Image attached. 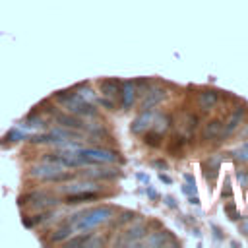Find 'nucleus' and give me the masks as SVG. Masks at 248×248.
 Here are the masks:
<instances>
[{"mask_svg":"<svg viewBox=\"0 0 248 248\" xmlns=\"http://www.w3.org/2000/svg\"><path fill=\"white\" fill-rule=\"evenodd\" d=\"M110 217H112V207L99 205V207H91V209H85V211H81V213L72 215V219H70L68 223L72 225V229H74L76 232H87V231H91V229L101 227V225L107 223Z\"/></svg>","mask_w":248,"mask_h":248,"instance_id":"obj_1","label":"nucleus"},{"mask_svg":"<svg viewBox=\"0 0 248 248\" xmlns=\"http://www.w3.org/2000/svg\"><path fill=\"white\" fill-rule=\"evenodd\" d=\"M54 99L60 103V105H64L72 114H78V116H93L97 110H95V107H93V103H89L83 95H79V91H58L56 95H54Z\"/></svg>","mask_w":248,"mask_h":248,"instance_id":"obj_2","label":"nucleus"},{"mask_svg":"<svg viewBox=\"0 0 248 248\" xmlns=\"http://www.w3.org/2000/svg\"><path fill=\"white\" fill-rule=\"evenodd\" d=\"M79 161L83 165H107V163H116L118 161V153L110 151V149H103V147H81L76 145L72 147Z\"/></svg>","mask_w":248,"mask_h":248,"instance_id":"obj_3","label":"nucleus"},{"mask_svg":"<svg viewBox=\"0 0 248 248\" xmlns=\"http://www.w3.org/2000/svg\"><path fill=\"white\" fill-rule=\"evenodd\" d=\"M31 176L41 178L45 182H70L78 174L64 170V167H60V165H52V163H45L43 161V165H37V167L31 169Z\"/></svg>","mask_w":248,"mask_h":248,"instance_id":"obj_4","label":"nucleus"},{"mask_svg":"<svg viewBox=\"0 0 248 248\" xmlns=\"http://www.w3.org/2000/svg\"><path fill=\"white\" fill-rule=\"evenodd\" d=\"M145 234H147V225L141 221V223H136L134 227H130L116 244H140Z\"/></svg>","mask_w":248,"mask_h":248,"instance_id":"obj_5","label":"nucleus"},{"mask_svg":"<svg viewBox=\"0 0 248 248\" xmlns=\"http://www.w3.org/2000/svg\"><path fill=\"white\" fill-rule=\"evenodd\" d=\"M155 108H147V110H141V114L140 116H136L134 118V122H132V132L134 134H143V132H147L151 126H153V120H155Z\"/></svg>","mask_w":248,"mask_h":248,"instance_id":"obj_6","label":"nucleus"},{"mask_svg":"<svg viewBox=\"0 0 248 248\" xmlns=\"http://www.w3.org/2000/svg\"><path fill=\"white\" fill-rule=\"evenodd\" d=\"M120 107L122 108H130L136 103L138 97V89L134 85V81H122V89H120Z\"/></svg>","mask_w":248,"mask_h":248,"instance_id":"obj_7","label":"nucleus"},{"mask_svg":"<svg viewBox=\"0 0 248 248\" xmlns=\"http://www.w3.org/2000/svg\"><path fill=\"white\" fill-rule=\"evenodd\" d=\"M21 200H29L33 205H41V207H46V205H54V203H58V200L50 194V192H29L27 196H21L19 198V202Z\"/></svg>","mask_w":248,"mask_h":248,"instance_id":"obj_8","label":"nucleus"},{"mask_svg":"<svg viewBox=\"0 0 248 248\" xmlns=\"http://www.w3.org/2000/svg\"><path fill=\"white\" fill-rule=\"evenodd\" d=\"M170 242H174L172 238H170V234L167 232V231H159V232H147L145 234V238L140 242V244H143V246H167V244H170ZM176 244V242H174Z\"/></svg>","mask_w":248,"mask_h":248,"instance_id":"obj_9","label":"nucleus"},{"mask_svg":"<svg viewBox=\"0 0 248 248\" xmlns=\"http://www.w3.org/2000/svg\"><path fill=\"white\" fill-rule=\"evenodd\" d=\"M165 97H167L165 89H161V87L149 89V93H145V99L141 101V110H147V108H155V107H159V105L165 101Z\"/></svg>","mask_w":248,"mask_h":248,"instance_id":"obj_10","label":"nucleus"},{"mask_svg":"<svg viewBox=\"0 0 248 248\" xmlns=\"http://www.w3.org/2000/svg\"><path fill=\"white\" fill-rule=\"evenodd\" d=\"M54 120L60 124V126H64V128H72V130H81V128H85V124L78 118V114H66V112H56L54 114Z\"/></svg>","mask_w":248,"mask_h":248,"instance_id":"obj_11","label":"nucleus"},{"mask_svg":"<svg viewBox=\"0 0 248 248\" xmlns=\"http://www.w3.org/2000/svg\"><path fill=\"white\" fill-rule=\"evenodd\" d=\"M95 200H99L97 190H78L66 196V203H81V202H95Z\"/></svg>","mask_w":248,"mask_h":248,"instance_id":"obj_12","label":"nucleus"},{"mask_svg":"<svg viewBox=\"0 0 248 248\" xmlns=\"http://www.w3.org/2000/svg\"><path fill=\"white\" fill-rule=\"evenodd\" d=\"M99 89H101V93L105 97H116L120 93V89H122V81L116 79V78H108V79H103L99 83Z\"/></svg>","mask_w":248,"mask_h":248,"instance_id":"obj_13","label":"nucleus"},{"mask_svg":"<svg viewBox=\"0 0 248 248\" xmlns=\"http://www.w3.org/2000/svg\"><path fill=\"white\" fill-rule=\"evenodd\" d=\"M242 116H244V110L242 108H236L231 116H229V120L223 124V134H221V138H227V136H231L238 126H240V122H242Z\"/></svg>","mask_w":248,"mask_h":248,"instance_id":"obj_14","label":"nucleus"},{"mask_svg":"<svg viewBox=\"0 0 248 248\" xmlns=\"http://www.w3.org/2000/svg\"><path fill=\"white\" fill-rule=\"evenodd\" d=\"M221 134H223V122L221 120H211V122H207L205 126H203V130H202V136H203V140H217V138H221Z\"/></svg>","mask_w":248,"mask_h":248,"instance_id":"obj_15","label":"nucleus"},{"mask_svg":"<svg viewBox=\"0 0 248 248\" xmlns=\"http://www.w3.org/2000/svg\"><path fill=\"white\" fill-rule=\"evenodd\" d=\"M66 244L68 246H101L103 240L101 238H93V234H89V232H81V236L66 240Z\"/></svg>","mask_w":248,"mask_h":248,"instance_id":"obj_16","label":"nucleus"},{"mask_svg":"<svg viewBox=\"0 0 248 248\" xmlns=\"http://www.w3.org/2000/svg\"><path fill=\"white\" fill-rule=\"evenodd\" d=\"M217 93L215 91H202L198 95V105L203 108V110H211L215 105H217Z\"/></svg>","mask_w":248,"mask_h":248,"instance_id":"obj_17","label":"nucleus"},{"mask_svg":"<svg viewBox=\"0 0 248 248\" xmlns=\"http://www.w3.org/2000/svg\"><path fill=\"white\" fill-rule=\"evenodd\" d=\"M83 176L108 180V178H116V176H120V170H116V169H97V170H89V172H85Z\"/></svg>","mask_w":248,"mask_h":248,"instance_id":"obj_18","label":"nucleus"},{"mask_svg":"<svg viewBox=\"0 0 248 248\" xmlns=\"http://www.w3.org/2000/svg\"><path fill=\"white\" fill-rule=\"evenodd\" d=\"M161 138H163V134L157 132V130H153V128H149L147 132H143V143L149 145V147H159L161 145Z\"/></svg>","mask_w":248,"mask_h":248,"instance_id":"obj_19","label":"nucleus"},{"mask_svg":"<svg viewBox=\"0 0 248 248\" xmlns=\"http://www.w3.org/2000/svg\"><path fill=\"white\" fill-rule=\"evenodd\" d=\"M196 128H198V116L196 114H186V118H184V134H186V138H192Z\"/></svg>","mask_w":248,"mask_h":248,"instance_id":"obj_20","label":"nucleus"},{"mask_svg":"<svg viewBox=\"0 0 248 248\" xmlns=\"http://www.w3.org/2000/svg\"><path fill=\"white\" fill-rule=\"evenodd\" d=\"M169 124H170V118H169L167 114H159V112H157V114H155V120H153V126H151V128L163 134V132L169 128Z\"/></svg>","mask_w":248,"mask_h":248,"instance_id":"obj_21","label":"nucleus"},{"mask_svg":"<svg viewBox=\"0 0 248 248\" xmlns=\"http://www.w3.org/2000/svg\"><path fill=\"white\" fill-rule=\"evenodd\" d=\"M72 231H74V229H72V225H70V223H66V225H64L62 229H58V231H54V234L50 236V240H52V242H60V240H68V236L72 234Z\"/></svg>","mask_w":248,"mask_h":248,"instance_id":"obj_22","label":"nucleus"},{"mask_svg":"<svg viewBox=\"0 0 248 248\" xmlns=\"http://www.w3.org/2000/svg\"><path fill=\"white\" fill-rule=\"evenodd\" d=\"M46 219H48V213H39V215H33L31 219H27V217H25V219H23V225L33 229V227H39L41 223H45Z\"/></svg>","mask_w":248,"mask_h":248,"instance_id":"obj_23","label":"nucleus"},{"mask_svg":"<svg viewBox=\"0 0 248 248\" xmlns=\"http://www.w3.org/2000/svg\"><path fill=\"white\" fill-rule=\"evenodd\" d=\"M184 180H188V184L182 186V192L186 196H194L196 194V182H194V176L192 174H184Z\"/></svg>","mask_w":248,"mask_h":248,"instance_id":"obj_24","label":"nucleus"},{"mask_svg":"<svg viewBox=\"0 0 248 248\" xmlns=\"http://www.w3.org/2000/svg\"><path fill=\"white\" fill-rule=\"evenodd\" d=\"M234 157H236L238 161H248V141L242 143V145L234 151Z\"/></svg>","mask_w":248,"mask_h":248,"instance_id":"obj_25","label":"nucleus"},{"mask_svg":"<svg viewBox=\"0 0 248 248\" xmlns=\"http://www.w3.org/2000/svg\"><path fill=\"white\" fill-rule=\"evenodd\" d=\"M132 217H134V211H124V213L120 215V219L114 221V225H122V223H126V221H130Z\"/></svg>","mask_w":248,"mask_h":248,"instance_id":"obj_26","label":"nucleus"},{"mask_svg":"<svg viewBox=\"0 0 248 248\" xmlns=\"http://www.w3.org/2000/svg\"><path fill=\"white\" fill-rule=\"evenodd\" d=\"M238 182H240V186H246L248 184V174L246 172H238Z\"/></svg>","mask_w":248,"mask_h":248,"instance_id":"obj_27","label":"nucleus"},{"mask_svg":"<svg viewBox=\"0 0 248 248\" xmlns=\"http://www.w3.org/2000/svg\"><path fill=\"white\" fill-rule=\"evenodd\" d=\"M227 213L231 215V219H238V215H236V211H234L232 205H227Z\"/></svg>","mask_w":248,"mask_h":248,"instance_id":"obj_28","label":"nucleus"},{"mask_svg":"<svg viewBox=\"0 0 248 248\" xmlns=\"http://www.w3.org/2000/svg\"><path fill=\"white\" fill-rule=\"evenodd\" d=\"M147 196H149L151 200H157V198H159V194H157L153 188H147Z\"/></svg>","mask_w":248,"mask_h":248,"instance_id":"obj_29","label":"nucleus"},{"mask_svg":"<svg viewBox=\"0 0 248 248\" xmlns=\"http://www.w3.org/2000/svg\"><path fill=\"white\" fill-rule=\"evenodd\" d=\"M165 202H167V205H169V207H176V202H174V198L167 196V198H165Z\"/></svg>","mask_w":248,"mask_h":248,"instance_id":"obj_30","label":"nucleus"},{"mask_svg":"<svg viewBox=\"0 0 248 248\" xmlns=\"http://www.w3.org/2000/svg\"><path fill=\"white\" fill-rule=\"evenodd\" d=\"M159 178H161V180H163V182H165V184H170V178H169V176H165V174H161V176H159Z\"/></svg>","mask_w":248,"mask_h":248,"instance_id":"obj_31","label":"nucleus"},{"mask_svg":"<svg viewBox=\"0 0 248 248\" xmlns=\"http://www.w3.org/2000/svg\"><path fill=\"white\" fill-rule=\"evenodd\" d=\"M138 180H141V182H147V176H145V174H138Z\"/></svg>","mask_w":248,"mask_h":248,"instance_id":"obj_32","label":"nucleus"},{"mask_svg":"<svg viewBox=\"0 0 248 248\" xmlns=\"http://www.w3.org/2000/svg\"><path fill=\"white\" fill-rule=\"evenodd\" d=\"M242 231H244V232H248V223H244V225H242Z\"/></svg>","mask_w":248,"mask_h":248,"instance_id":"obj_33","label":"nucleus"},{"mask_svg":"<svg viewBox=\"0 0 248 248\" xmlns=\"http://www.w3.org/2000/svg\"><path fill=\"white\" fill-rule=\"evenodd\" d=\"M242 136H244V138H248V128L244 130V134H242Z\"/></svg>","mask_w":248,"mask_h":248,"instance_id":"obj_34","label":"nucleus"}]
</instances>
